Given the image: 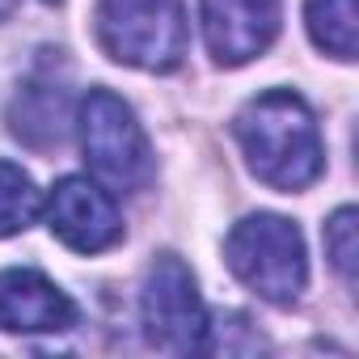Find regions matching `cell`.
I'll return each instance as SVG.
<instances>
[{
  "label": "cell",
  "instance_id": "obj_1",
  "mask_svg": "<svg viewBox=\"0 0 359 359\" xmlns=\"http://www.w3.org/2000/svg\"><path fill=\"white\" fill-rule=\"evenodd\" d=\"M241 152L254 169L258 182L275 191H304L321 173V135L309 102L292 89H271L258 93L254 102L241 106L233 123Z\"/></svg>",
  "mask_w": 359,
  "mask_h": 359
},
{
  "label": "cell",
  "instance_id": "obj_2",
  "mask_svg": "<svg viewBox=\"0 0 359 359\" xmlns=\"http://www.w3.org/2000/svg\"><path fill=\"white\" fill-rule=\"evenodd\" d=\"M97 39L127 68L173 72L191 43L187 9L182 0H97Z\"/></svg>",
  "mask_w": 359,
  "mask_h": 359
},
{
  "label": "cell",
  "instance_id": "obj_3",
  "mask_svg": "<svg viewBox=\"0 0 359 359\" xmlns=\"http://www.w3.org/2000/svg\"><path fill=\"white\" fill-rule=\"evenodd\" d=\"M81 127V152L93 169V177L114 195H135L152 177V152L144 140V127L135 123L131 106L110 89H89L76 114Z\"/></svg>",
  "mask_w": 359,
  "mask_h": 359
},
{
  "label": "cell",
  "instance_id": "obj_4",
  "mask_svg": "<svg viewBox=\"0 0 359 359\" xmlns=\"http://www.w3.org/2000/svg\"><path fill=\"white\" fill-rule=\"evenodd\" d=\"M224 254H229L233 275L271 304H292L304 292V279H309L304 237L283 216H271V212L245 216L229 233Z\"/></svg>",
  "mask_w": 359,
  "mask_h": 359
},
{
  "label": "cell",
  "instance_id": "obj_5",
  "mask_svg": "<svg viewBox=\"0 0 359 359\" xmlns=\"http://www.w3.org/2000/svg\"><path fill=\"white\" fill-rule=\"evenodd\" d=\"M140 317L144 334L156 351L169 355H191L208 346V313L195 287V275L182 258L161 254L152 258L140 292Z\"/></svg>",
  "mask_w": 359,
  "mask_h": 359
},
{
  "label": "cell",
  "instance_id": "obj_6",
  "mask_svg": "<svg viewBox=\"0 0 359 359\" xmlns=\"http://www.w3.org/2000/svg\"><path fill=\"white\" fill-rule=\"evenodd\" d=\"M47 220H51V233L76 254H102L123 237L114 199L89 177H64L51 191Z\"/></svg>",
  "mask_w": 359,
  "mask_h": 359
},
{
  "label": "cell",
  "instance_id": "obj_7",
  "mask_svg": "<svg viewBox=\"0 0 359 359\" xmlns=\"http://www.w3.org/2000/svg\"><path fill=\"white\" fill-rule=\"evenodd\" d=\"M279 34V0H203V39L216 64L237 68Z\"/></svg>",
  "mask_w": 359,
  "mask_h": 359
},
{
  "label": "cell",
  "instance_id": "obj_8",
  "mask_svg": "<svg viewBox=\"0 0 359 359\" xmlns=\"http://www.w3.org/2000/svg\"><path fill=\"white\" fill-rule=\"evenodd\" d=\"M76 321V304L39 271H0V330L9 334H60Z\"/></svg>",
  "mask_w": 359,
  "mask_h": 359
},
{
  "label": "cell",
  "instance_id": "obj_9",
  "mask_svg": "<svg viewBox=\"0 0 359 359\" xmlns=\"http://www.w3.org/2000/svg\"><path fill=\"white\" fill-rule=\"evenodd\" d=\"M304 22L313 43L334 55V60H355V43H359V13L355 0H309L304 5Z\"/></svg>",
  "mask_w": 359,
  "mask_h": 359
},
{
  "label": "cell",
  "instance_id": "obj_10",
  "mask_svg": "<svg viewBox=\"0 0 359 359\" xmlns=\"http://www.w3.org/2000/svg\"><path fill=\"white\" fill-rule=\"evenodd\" d=\"M39 212H43V195L34 187V177L13 161H0V237L30 229Z\"/></svg>",
  "mask_w": 359,
  "mask_h": 359
},
{
  "label": "cell",
  "instance_id": "obj_11",
  "mask_svg": "<svg viewBox=\"0 0 359 359\" xmlns=\"http://www.w3.org/2000/svg\"><path fill=\"white\" fill-rule=\"evenodd\" d=\"M325 250H330V262L334 271L355 283V262H359V241H355V208H338L325 224Z\"/></svg>",
  "mask_w": 359,
  "mask_h": 359
},
{
  "label": "cell",
  "instance_id": "obj_12",
  "mask_svg": "<svg viewBox=\"0 0 359 359\" xmlns=\"http://www.w3.org/2000/svg\"><path fill=\"white\" fill-rule=\"evenodd\" d=\"M9 13H13V0H0V22H5Z\"/></svg>",
  "mask_w": 359,
  "mask_h": 359
},
{
  "label": "cell",
  "instance_id": "obj_13",
  "mask_svg": "<svg viewBox=\"0 0 359 359\" xmlns=\"http://www.w3.org/2000/svg\"><path fill=\"white\" fill-rule=\"evenodd\" d=\"M47 5H60V0H47Z\"/></svg>",
  "mask_w": 359,
  "mask_h": 359
}]
</instances>
